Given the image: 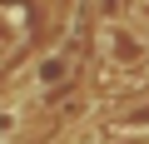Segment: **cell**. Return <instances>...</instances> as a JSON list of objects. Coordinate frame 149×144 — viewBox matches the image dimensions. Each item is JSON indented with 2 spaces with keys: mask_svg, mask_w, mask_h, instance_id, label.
<instances>
[{
  "mask_svg": "<svg viewBox=\"0 0 149 144\" xmlns=\"http://www.w3.org/2000/svg\"><path fill=\"white\" fill-rule=\"evenodd\" d=\"M95 40H100V65L104 70H124V75L134 80L149 65V35L134 30L129 20H100Z\"/></svg>",
  "mask_w": 149,
  "mask_h": 144,
  "instance_id": "cell-1",
  "label": "cell"
},
{
  "mask_svg": "<svg viewBox=\"0 0 149 144\" xmlns=\"http://www.w3.org/2000/svg\"><path fill=\"white\" fill-rule=\"evenodd\" d=\"M74 70H80L74 50H50L45 60H30V95H55L60 85L74 80Z\"/></svg>",
  "mask_w": 149,
  "mask_h": 144,
  "instance_id": "cell-2",
  "label": "cell"
},
{
  "mask_svg": "<svg viewBox=\"0 0 149 144\" xmlns=\"http://www.w3.org/2000/svg\"><path fill=\"white\" fill-rule=\"evenodd\" d=\"M119 20H129L134 30L149 35V0H119Z\"/></svg>",
  "mask_w": 149,
  "mask_h": 144,
  "instance_id": "cell-3",
  "label": "cell"
}]
</instances>
